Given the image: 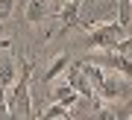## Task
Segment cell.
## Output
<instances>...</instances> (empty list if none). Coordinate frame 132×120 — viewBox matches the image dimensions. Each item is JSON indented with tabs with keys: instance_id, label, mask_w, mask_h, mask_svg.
I'll return each instance as SVG.
<instances>
[{
	"instance_id": "6da1fadb",
	"label": "cell",
	"mask_w": 132,
	"mask_h": 120,
	"mask_svg": "<svg viewBox=\"0 0 132 120\" xmlns=\"http://www.w3.org/2000/svg\"><path fill=\"white\" fill-rule=\"evenodd\" d=\"M18 65H21V76H18V82H15L9 91H6V100H9V111H12V117H15V120H18V117H35V111H32V94H29L32 62L21 59Z\"/></svg>"
},
{
	"instance_id": "7a4b0ae2",
	"label": "cell",
	"mask_w": 132,
	"mask_h": 120,
	"mask_svg": "<svg viewBox=\"0 0 132 120\" xmlns=\"http://www.w3.org/2000/svg\"><path fill=\"white\" fill-rule=\"evenodd\" d=\"M126 35H129V27H123L118 18H109L103 23H88L85 47L88 50H114Z\"/></svg>"
},
{
	"instance_id": "3957f363",
	"label": "cell",
	"mask_w": 132,
	"mask_h": 120,
	"mask_svg": "<svg viewBox=\"0 0 132 120\" xmlns=\"http://www.w3.org/2000/svg\"><path fill=\"white\" fill-rule=\"evenodd\" d=\"M97 97H100V102H132V79L112 70L100 82Z\"/></svg>"
},
{
	"instance_id": "277c9868",
	"label": "cell",
	"mask_w": 132,
	"mask_h": 120,
	"mask_svg": "<svg viewBox=\"0 0 132 120\" xmlns=\"http://www.w3.org/2000/svg\"><path fill=\"white\" fill-rule=\"evenodd\" d=\"M85 62H94V65H103L106 70H114V73H123L132 79V62L123 56L120 50H103V53H91L85 56Z\"/></svg>"
},
{
	"instance_id": "5b68a950",
	"label": "cell",
	"mask_w": 132,
	"mask_h": 120,
	"mask_svg": "<svg viewBox=\"0 0 132 120\" xmlns=\"http://www.w3.org/2000/svg\"><path fill=\"white\" fill-rule=\"evenodd\" d=\"M65 79H68V82H71L76 91L82 94L85 100L100 102V97H97V88H94V82L88 79V73H85V67H82V62H71V65H68V70H65Z\"/></svg>"
},
{
	"instance_id": "8992f818",
	"label": "cell",
	"mask_w": 132,
	"mask_h": 120,
	"mask_svg": "<svg viewBox=\"0 0 132 120\" xmlns=\"http://www.w3.org/2000/svg\"><path fill=\"white\" fill-rule=\"evenodd\" d=\"M50 85H53V88H50V100H59V102H65V106H73V102L82 97L68 79H62V82L56 79V82H50Z\"/></svg>"
},
{
	"instance_id": "52a82bcc",
	"label": "cell",
	"mask_w": 132,
	"mask_h": 120,
	"mask_svg": "<svg viewBox=\"0 0 132 120\" xmlns=\"http://www.w3.org/2000/svg\"><path fill=\"white\" fill-rule=\"evenodd\" d=\"M18 76H21V65L12 56H3V59H0V88L9 91V88L18 82Z\"/></svg>"
},
{
	"instance_id": "ba28073f",
	"label": "cell",
	"mask_w": 132,
	"mask_h": 120,
	"mask_svg": "<svg viewBox=\"0 0 132 120\" xmlns=\"http://www.w3.org/2000/svg\"><path fill=\"white\" fill-rule=\"evenodd\" d=\"M47 15H50L47 0H27V9H24L27 23H32V27H41V23L47 21Z\"/></svg>"
},
{
	"instance_id": "9c48e42d",
	"label": "cell",
	"mask_w": 132,
	"mask_h": 120,
	"mask_svg": "<svg viewBox=\"0 0 132 120\" xmlns=\"http://www.w3.org/2000/svg\"><path fill=\"white\" fill-rule=\"evenodd\" d=\"M68 65H71V59H68L65 53H62V56H56V59H53L50 65H47V70H44V76H41V79H44V85H50V82H56L59 76H65Z\"/></svg>"
},
{
	"instance_id": "30bf717a",
	"label": "cell",
	"mask_w": 132,
	"mask_h": 120,
	"mask_svg": "<svg viewBox=\"0 0 132 120\" xmlns=\"http://www.w3.org/2000/svg\"><path fill=\"white\" fill-rule=\"evenodd\" d=\"M79 9H82V6H76L73 0H68L65 6H59V21H62L65 29H73L76 23H79Z\"/></svg>"
},
{
	"instance_id": "8fae6325",
	"label": "cell",
	"mask_w": 132,
	"mask_h": 120,
	"mask_svg": "<svg viewBox=\"0 0 132 120\" xmlns=\"http://www.w3.org/2000/svg\"><path fill=\"white\" fill-rule=\"evenodd\" d=\"M68 114H71V106H65V102H59V100H53L50 106L41 111L44 120H68Z\"/></svg>"
},
{
	"instance_id": "7c38bea8",
	"label": "cell",
	"mask_w": 132,
	"mask_h": 120,
	"mask_svg": "<svg viewBox=\"0 0 132 120\" xmlns=\"http://www.w3.org/2000/svg\"><path fill=\"white\" fill-rule=\"evenodd\" d=\"M114 18H118V21L123 23V27H132V0H118Z\"/></svg>"
},
{
	"instance_id": "4fadbf2b",
	"label": "cell",
	"mask_w": 132,
	"mask_h": 120,
	"mask_svg": "<svg viewBox=\"0 0 132 120\" xmlns=\"http://www.w3.org/2000/svg\"><path fill=\"white\" fill-rule=\"evenodd\" d=\"M12 12H15V0H0V23L9 21Z\"/></svg>"
},
{
	"instance_id": "5bb4252c",
	"label": "cell",
	"mask_w": 132,
	"mask_h": 120,
	"mask_svg": "<svg viewBox=\"0 0 132 120\" xmlns=\"http://www.w3.org/2000/svg\"><path fill=\"white\" fill-rule=\"evenodd\" d=\"M114 50H120V53H123V56H126V59L132 62V35H126V38H123L118 47H114Z\"/></svg>"
},
{
	"instance_id": "9a60e30c",
	"label": "cell",
	"mask_w": 132,
	"mask_h": 120,
	"mask_svg": "<svg viewBox=\"0 0 132 120\" xmlns=\"http://www.w3.org/2000/svg\"><path fill=\"white\" fill-rule=\"evenodd\" d=\"M0 117H12V111H9V100H6V91L0 88Z\"/></svg>"
},
{
	"instance_id": "2e32d148",
	"label": "cell",
	"mask_w": 132,
	"mask_h": 120,
	"mask_svg": "<svg viewBox=\"0 0 132 120\" xmlns=\"http://www.w3.org/2000/svg\"><path fill=\"white\" fill-rule=\"evenodd\" d=\"M73 3H76V6H82V3H85V0H73Z\"/></svg>"
}]
</instances>
